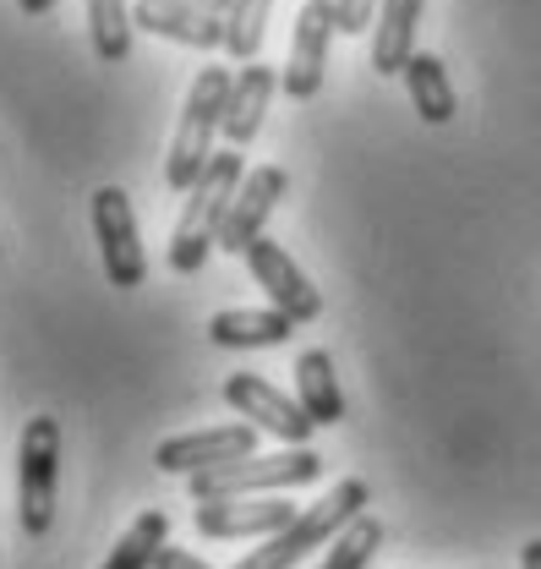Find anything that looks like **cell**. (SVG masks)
I'll use <instances>...</instances> for the list:
<instances>
[{
	"label": "cell",
	"instance_id": "23",
	"mask_svg": "<svg viewBox=\"0 0 541 569\" xmlns=\"http://www.w3.org/2000/svg\"><path fill=\"white\" fill-rule=\"evenodd\" d=\"M378 17V0H339V33H367Z\"/></svg>",
	"mask_w": 541,
	"mask_h": 569
},
{
	"label": "cell",
	"instance_id": "9",
	"mask_svg": "<svg viewBox=\"0 0 541 569\" xmlns=\"http://www.w3.org/2000/svg\"><path fill=\"white\" fill-rule=\"evenodd\" d=\"M258 455V427L252 422H230V427H208V432H181V438H164L153 449V466L164 477H198L213 466H230V460H252Z\"/></svg>",
	"mask_w": 541,
	"mask_h": 569
},
{
	"label": "cell",
	"instance_id": "19",
	"mask_svg": "<svg viewBox=\"0 0 541 569\" xmlns=\"http://www.w3.org/2000/svg\"><path fill=\"white\" fill-rule=\"evenodd\" d=\"M164 542H170V515L164 509H142L132 526H127V537L110 548L104 569H153Z\"/></svg>",
	"mask_w": 541,
	"mask_h": 569
},
{
	"label": "cell",
	"instance_id": "27",
	"mask_svg": "<svg viewBox=\"0 0 541 569\" xmlns=\"http://www.w3.org/2000/svg\"><path fill=\"white\" fill-rule=\"evenodd\" d=\"M334 6H339V0H334Z\"/></svg>",
	"mask_w": 541,
	"mask_h": 569
},
{
	"label": "cell",
	"instance_id": "14",
	"mask_svg": "<svg viewBox=\"0 0 541 569\" xmlns=\"http://www.w3.org/2000/svg\"><path fill=\"white\" fill-rule=\"evenodd\" d=\"M273 88H279V71L263 67V61H252V67L236 71V82H230V104H224V142H230L236 153L258 142Z\"/></svg>",
	"mask_w": 541,
	"mask_h": 569
},
{
	"label": "cell",
	"instance_id": "17",
	"mask_svg": "<svg viewBox=\"0 0 541 569\" xmlns=\"http://www.w3.org/2000/svg\"><path fill=\"white\" fill-rule=\"evenodd\" d=\"M295 400L318 427L344 422V395H339V372L329 351H301L295 356Z\"/></svg>",
	"mask_w": 541,
	"mask_h": 569
},
{
	"label": "cell",
	"instance_id": "3",
	"mask_svg": "<svg viewBox=\"0 0 541 569\" xmlns=\"http://www.w3.org/2000/svg\"><path fill=\"white\" fill-rule=\"evenodd\" d=\"M230 71L224 67H203L187 104H181V121H176V138L164 153V187L170 192H192L203 181L208 159H213V138L224 132V104H230Z\"/></svg>",
	"mask_w": 541,
	"mask_h": 569
},
{
	"label": "cell",
	"instance_id": "12",
	"mask_svg": "<svg viewBox=\"0 0 541 569\" xmlns=\"http://www.w3.org/2000/svg\"><path fill=\"white\" fill-rule=\"evenodd\" d=\"M284 192H290V176L279 164H252L247 181H241V192H236V203H230V213H224L219 247L236 252V258H247V247L263 236V224H269V213L279 209Z\"/></svg>",
	"mask_w": 541,
	"mask_h": 569
},
{
	"label": "cell",
	"instance_id": "18",
	"mask_svg": "<svg viewBox=\"0 0 541 569\" xmlns=\"http://www.w3.org/2000/svg\"><path fill=\"white\" fill-rule=\"evenodd\" d=\"M405 93H410V104H415V116H421L427 127H449L454 110H460L454 82H449V71H443V61H438L432 50H415V56H410Z\"/></svg>",
	"mask_w": 541,
	"mask_h": 569
},
{
	"label": "cell",
	"instance_id": "2",
	"mask_svg": "<svg viewBox=\"0 0 541 569\" xmlns=\"http://www.w3.org/2000/svg\"><path fill=\"white\" fill-rule=\"evenodd\" d=\"M241 181H247V164H241L236 148H224V153L208 159L203 181L187 192V209H181L176 230H170V269H176V274H198L208 263V252L219 247L224 213L236 203Z\"/></svg>",
	"mask_w": 541,
	"mask_h": 569
},
{
	"label": "cell",
	"instance_id": "10",
	"mask_svg": "<svg viewBox=\"0 0 541 569\" xmlns=\"http://www.w3.org/2000/svg\"><path fill=\"white\" fill-rule=\"evenodd\" d=\"M301 509L290 503V498H219V503H198L192 509V526H198V537H208V542H236V537H279L290 520H295Z\"/></svg>",
	"mask_w": 541,
	"mask_h": 569
},
{
	"label": "cell",
	"instance_id": "21",
	"mask_svg": "<svg viewBox=\"0 0 541 569\" xmlns=\"http://www.w3.org/2000/svg\"><path fill=\"white\" fill-rule=\"evenodd\" d=\"M269 11H273V0H230V11H224V50L241 67L258 61V50L269 39Z\"/></svg>",
	"mask_w": 541,
	"mask_h": 569
},
{
	"label": "cell",
	"instance_id": "5",
	"mask_svg": "<svg viewBox=\"0 0 541 569\" xmlns=\"http://www.w3.org/2000/svg\"><path fill=\"white\" fill-rule=\"evenodd\" d=\"M56 477H61V422L33 417L17 443V526L44 537L56 526Z\"/></svg>",
	"mask_w": 541,
	"mask_h": 569
},
{
	"label": "cell",
	"instance_id": "16",
	"mask_svg": "<svg viewBox=\"0 0 541 569\" xmlns=\"http://www.w3.org/2000/svg\"><path fill=\"white\" fill-rule=\"evenodd\" d=\"M427 0H378L372 17V67L383 77H405L410 56H415V22H421Z\"/></svg>",
	"mask_w": 541,
	"mask_h": 569
},
{
	"label": "cell",
	"instance_id": "8",
	"mask_svg": "<svg viewBox=\"0 0 541 569\" xmlns=\"http://www.w3.org/2000/svg\"><path fill=\"white\" fill-rule=\"evenodd\" d=\"M224 406L241 411L258 432L284 438L290 449H307V438H312V427H318L307 411H301V400L279 395L269 378H258V372H230V378H224Z\"/></svg>",
	"mask_w": 541,
	"mask_h": 569
},
{
	"label": "cell",
	"instance_id": "13",
	"mask_svg": "<svg viewBox=\"0 0 541 569\" xmlns=\"http://www.w3.org/2000/svg\"><path fill=\"white\" fill-rule=\"evenodd\" d=\"M132 22L148 28V33H159V39L187 44V50H219V44H224V17L198 11V6H187V0H137Z\"/></svg>",
	"mask_w": 541,
	"mask_h": 569
},
{
	"label": "cell",
	"instance_id": "11",
	"mask_svg": "<svg viewBox=\"0 0 541 569\" xmlns=\"http://www.w3.org/2000/svg\"><path fill=\"white\" fill-rule=\"evenodd\" d=\"M247 269H252V280L269 290V301L284 312V318H295V323H312L318 312H323V296H318V284L301 274V263L269 241V236H258L252 247H247Z\"/></svg>",
	"mask_w": 541,
	"mask_h": 569
},
{
	"label": "cell",
	"instance_id": "7",
	"mask_svg": "<svg viewBox=\"0 0 541 569\" xmlns=\"http://www.w3.org/2000/svg\"><path fill=\"white\" fill-rule=\"evenodd\" d=\"M334 28H339V6L334 0H307V6L295 11L290 56H284V71H279V88H284L290 99H312V93L323 88Z\"/></svg>",
	"mask_w": 541,
	"mask_h": 569
},
{
	"label": "cell",
	"instance_id": "24",
	"mask_svg": "<svg viewBox=\"0 0 541 569\" xmlns=\"http://www.w3.org/2000/svg\"><path fill=\"white\" fill-rule=\"evenodd\" d=\"M153 569H208V565L198 559V553H187V548H170V542H164V548H159V559H153Z\"/></svg>",
	"mask_w": 541,
	"mask_h": 569
},
{
	"label": "cell",
	"instance_id": "6",
	"mask_svg": "<svg viewBox=\"0 0 541 569\" xmlns=\"http://www.w3.org/2000/svg\"><path fill=\"white\" fill-rule=\"evenodd\" d=\"M93 236H99V258H104V274H110L116 290H137L148 280V252H142V236H137V213L121 187L93 192Z\"/></svg>",
	"mask_w": 541,
	"mask_h": 569
},
{
	"label": "cell",
	"instance_id": "1",
	"mask_svg": "<svg viewBox=\"0 0 541 569\" xmlns=\"http://www.w3.org/2000/svg\"><path fill=\"white\" fill-rule=\"evenodd\" d=\"M367 503H372V488H367L361 477H344V482L329 488L318 503H307L279 537H269L263 548H252L236 569H295L301 559H312L318 548H329L334 537H344V531L367 515Z\"/></svg>",
	"mask_w": 541,
	"mask_h": 569
},
{
	"label": "cell",
	"instance_id": "20",
	"mask_svg": "<svg viewBox=\"0 0 541 569\" xmlns=\"http://www.w3.org/2000/svg\"><path fill=\"white\" fill-rule=\"evenodd\" d=\"M132 6L127 0H88V39L99 61H127L132 56Z\"/></svg>",
	"mask_w": 541,
	"mask_h": 569
},
{
	"label": "cell",
	"instance_id": "22",
	"mask_svg": "<svg viewBox=\"0 0 541 569\" xmlns=\"http://www.w3.org/2000/svg\"><path fill=\"white\" fill-rule=\"evenodd\" d=\"M378 548H383V520L361 515V520H355V526H350L344 537H334V548H329L323 569H367Z\"/></svg>",
	"mask_w": 541,
	"mask_h": 569
},
{
	"label": "cell",
	"instance_id": "15",
	"mask_svg": "<svg viewBox=\"0 0 541 569\" xmlns=\"http://www.w3.org/2000/svg\"><path fill=\"white\" fill-rule=\"evenodd\" d=\"M295 335V318H284L279 307H230V312H213L208 318V340L219 351H269V346H284Z\"/></svg>",
	"mask_w": 541,
	"mask_h": 569
},
{
	"label": "cell",
	"instance_id": "26",
	"mask_svg": "<svg viewBox=\"0 0 541 569\" xmlns=\"http://www.w3.org/2000/svg\"><path fill=\"white\" fill-rule=\"evenodd\" d=\"M520 569H541V537H537V542H525V553H520Z\"/></svg>",
	"mask_w": 541,
	"mask_h": 569
},
{
	"label": "cell",
	"instance_id": "25",
	"mask_svg": "<svg viewBox=\"0 0 541 569\" xmlns=\"http://www.w3.org/2000/svg\"><path fill=\"white\" fill-rule=\"evenodd\" d=\"M56 6H61V0H17L22 17H44V11H56Z\"/></svg>",
	"mask_w": 541,
	"mask_h": 569
},
{
	"label": "cell",
	"instance_id": "4",
	"mask_svg": "<svg viewBox=\"0 0 541 569\" xmlns=\"http://www.w3.org/2000/svg\"><path fill=\"white\" fill-rule=\"evenodd\" d=\"M323 477V455L312 449H279V455H252V460H230L187 477L198 503H219V498H258V493H284V488H307Z\"/></svg>",
	"mask_w": 541,
	"mask_h": 569
}]
</instances>
